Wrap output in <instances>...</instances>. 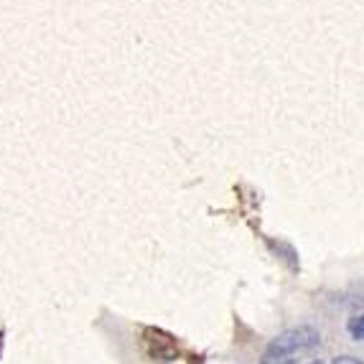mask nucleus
Wrapping results in <instances>:
<instances>
[{
  "label": "nucleus",
  "instance_id": "obj_3",
  "mask_svg": "<svg viewBox=\"0 0 364 364\" xmlns=\"http://www.w3.org/2000/svg\"><path fill=\"white\" fill-rule=\"evenodd\" d=\"M260 364H298L296 357H288V354H273V352H265L260 359Z\"/></svg>",
  "mask_w": 364,
  "mask_h": 364
},
{
  "label": "nucleus",
  "instance_id": "obj_2",
  "mask_svg": "<svg viewBox=\"0 0 364 364\" xmlns=\"http://www.w3.org/2000/svg\"><path fill=\"white\" fill-rule=\"evenodd\" d=\"M140 346H143V354H146L151 362L158 364H168L178 357V341L164 331V328H143V336H140Z\"/></svg>",
  "mask_w": 364,
  "mask_h": 364
},
{
  "label": "nucleus",
  "instance_id": "obj_4",
  "mask_svg": "<svg viewBox=\"0 0 364 364\" xmlns=\"http://www.w3.org/2000/svg\"><path fill=\"white\" fill-rule=\"evenodd\" d=\"M349 334H352V339L364 341V314L349 321Z\"/></svg>",
  "mask_w": 364,
  "mask_h": 364
},
{
  "label": "nucleus",
  "instance_id": "obj_6",
  "mask_svg": "<svg viewBox=\"0 0 364 364\" xmlns=\"http://www.w3.org/2000/svg\"><path fill=\"white\" fill-rule=\"evenodd\" d=\"M306 364H326L323 359H311V362H306Z\"/></svg>",
  "mask_w": 364,
  "mask_h": 364
},
{
  "label": "nucleus",
  "instance_id": "obj_5",
  "mask_svg": "<svg viewBox=\"0 0 364 364\" xmlns=\"http://www.w3.org/2000/svg\"><path fill=\"white\" fill-rule=\"evenodd\" d=\"M331 364H364V359H357L352 354H344V357H336Z\"/></svg>",
  "mask_w": 364,
  "mask_h": 364
},
{
  "label": "nucleus",
  "instance_id": "obj_1",
  "mask_svg": "<svg viewBox=\"0 0 364 364\" xmlns=\"http://www.w3.org/2000/svg\"><path fill=\"white\" fill-rule=\"evenodd\" d=\"M318 344H321V331L309 326V323H301V326H291V328H286V331H280L275 339H270L265 352L298 357V354L316 349Z\"/></svg>",
  "mask_w": 364,
  "mask_h": 364
}]
</instances>
